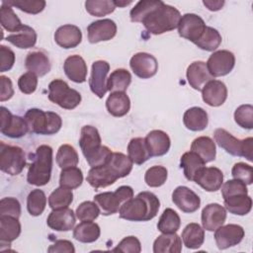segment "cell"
Instances as JSON below:
<instances>
[{
	"mask_svg": "<svg viewBox=\"0 0 253 253\" xmlns=\"http://www.w3.org/2000/svg\"><path fill=\"white\" fill-rule=\"evenodd\" d=\"M181 14L175 7L164 2L150 12L142 21L146 31L152 35H161L178 27Z\"/></svg>",
	"mask_w": 253,
	"mask_h": 253,
	"instance_id": "3957f363",
	"label": "cell"
},
{
	"mask_svg": "<svg viewBox=\"0 0 253 253\" xmlns=\"http://www.w3.org/2000/svg\"><path fill=\"white\" fill-rule=\"evenodd\" d=\"M224 209L236 215L247 214L252 208V199L248 194H238L223 199Z\"/></svg>",
	"mask_w": 253,
	"mask_h": 253,
	"instance_id": "1f68e13d",
	"label": "cell"
},
{
	"mask_svg": "<svg viewBox=\"0 0 253 253\" xmlns=\"http://www.w3.org/2000/svg\"><path fill=\"white\" fill-rule=\"evenodd\" d=\"M129 66L133 73L142 79H148L154 76L158 70L156 58L147 52H137L131 56Z\"/></svg>",
	"mask_w": 253,
	"mask_h": 253,
	"instance_id": "5bb4252c",
	"label": "cell"
},
{
	"mask_svg": "<svg viewBox=\"0 0 253 253\" xmlns=\"http://www.w3.org/2000/svg\"><path fill=\"white\" fill-rule=\"evenodd\" d=\"M56 162L61 169L74 167L79 162L78 153L72 145L62 144L57 150Z\"/></svg>",
	"mask_w": 253,
	"mask_h": 253,
	"instance_id": "7dc6e473",
	"label": "cell"
},
{
	"mask_svg": "<svg viewBox=\"0 0 253 253\" xmlns=\"http://www.w3.org/2000/svg\"><path fill=\"white\" fill-rule=\"evenodd\" d=\"M203 4L210 10V11H218L220 10L223 5H224V1L223 0H216V1H212V0H204Z\"/></svg>",
	"mask_w": 253,
	"mask_h": 253,
	"instance_id": "e7e4bbea",
	"label": "cell"
},
{
	"mask_svg": "<svg viewBox=\"0 0 253 253\" xmlns=\"http://www.w3.org/2000/svg\"><path fill=\"white\" fill-rule=\"evenodd\" d=\"M55 42L63 48L76 47L82 41L81 30L75 25L60 26L54 34Z\"/></svg>",
	"mask_w": 253,
	"mask_h": 253,
	"instance_id": "d4e9b609",
	"label": "cell"
},
{
	"mask_svg": "<svg viewBox=\"0 0 253 253\" xmlns=\"http://www.w3.org/2000/svg\"><path fill=\"white\" fill-rule=\"evenodd\" d=\"M172 201L179 210L187 213L195 212L201 205L200 197L186 186H179L173 191Z\"/></svg>",
	"mask_w": 253,
	"mask_h": 253,
	"instance_id": "e0dca14e",
	"label": "cell"
},
{
	"mask_svg": "<svg viewBox=\"0 0 253 253\" xmlns=\"http://www.w3.org/2000/svg\"><path fill=\"white\" fill-rule=\"evenodd\" d=\"M133 197V190L129 186H121L115 192H104L94 197V202L100 209L101 214L111 215L119 211L121 206Z\"/></svg>",
	"mask_w": 253,
	"mask_h": 253,
	"instance_id": "52a82bcc",
	"label": "cell"
},
{
	"mask_svg": "<svg viewBox=\"0 0 253 253\" xmlns=\"http://www.w3.org/2000/svg\"><path fill=\"white\" fill-rule=\"evenodd\" d=\"M101 234L100 226L93 220L81 221L73 230V237L83 243L95 242Z\"/></svg>",
	"mask_w": 253,
	"mask_h": 253,
	"instance_id": "d590c367",
	"label": "cell"
},
{
	"mask_svg": "<svg viewBox=\"0 0 253 253\" xmlns=\"http://www.w3.org/2000/svg\"><path fill=\"white\" fill-rule=\"evenodd\" d=\"M168 176V171L165 167L156 165L148 168L144 174V181L147 186L151 188H157L162 186Z\"/></svg>",
	"mask_w": 253,
	"mask_h": 253,
	"instance_id": "f907efd6",
	"label": "cell"
},
{
	"mask_svg": "<svg viewBox=\"0 0 253 253\" xmlns=\"http://www.w3.org/2000/svg\"><path fill=\"white\" fill-rule=\"evenodd\" d=\"M47 252L48 253H74L75 252V248L72 244V242H70L69 240H64V239H59L56 240L52 245H50L47 248Z\"/></svg>",
	"mask_w": 253,
	"mask_h": 253,
	"instance_id": "6125c7cd",
	"label": "cell"
},
{
	"mask_svg": "<svg viewBox=\"0 0 253 253\" xmlns=\"http://www.w3.org/2000/svg\"><path fill=\"white\" fill-rule=\"evenodd\" d=\"M215 142L223 148L227 153L233 156L245 157L248 161H252V144L253 138L247 137L245 139H238L223 128H216L213 132Z\"/></svg>",
	"mask_w": 253,
	"mask_h": 253,
	"instance_id": "8992f818",
	"label": "cell"
},
{
	"mask_svg": "<svg viewBox=\"0 0 253 253\" xmlns=\"http://www.w3.org/2000/svg\"><path fill=\"white\" fill-rule=\"evenodd\" d=\"M244 229L238 224L229 223L215 229L214 240L218 249H227L239 244L244 237Z\"/></svg>",
	"mask_w": 253,
	"mask_h": 253,
	"instance_id": "4fadbf2b",
	"label": "cell"
},
{
	"mask_svg": "<svg viewBox=\"0 0 253 253\" xmlns=\"http://www.w3.org/2000/svg\"><path fill=\"white\" fill-rule=\"evenodd\" d=\"M131 82V75L129 71L125 68L114 70L107 80V89L111 93L126 92Z\"/></svg>",
	"mask_w": 253,
	"mask_h": 253,
	"instance_id": "74e56055",
	"label": "cell"
},
{
	"mask_svg": "<svg viewBox=\"0 0 253 253\" xmlns=\"http://www.w3.org/2000/svg\"><path fill=\"white\" fill-rule=\"evenodd\" d=\"M2 2L11 7H16L25 13L33 15L41 13L45 7V1L43 0H8Z\"/></svg>",
	"mask_w": 253,
	"mask_h": 253,
	"instance_id": "816d5d0a",
	"label": "cell"
},
{
	"mask_svg": "<svg viewBox=\"0 0 253 253\" xmlns=\"http://www.w3.org/2000/svg\"><path fill=\"white\" fill-rule=\"evenodd\" d=\"M163 2L160 0H141L130 10V21L134 23H141V21L154 9L160 6Z\"/></svg>",
	"mask_w": 253,
	"mask_h": 253,
	"instance_id": "bcb514c9",
	"label": "cell"
},
{
	"mask_svg": "<svg viewBox=\"0 0 253 253\" xmlns=\"http://www.w3.org/2000/svg\"><path fill=\"white\" fill-rule=\"evenodd\" d=\"M204 102L211 107L221 106L227 98V88L222 81L212 79L202 89Z\"/></svg>",
	"mask_w": 253,
	"mask_h": 253,
	"instance_id": "7402d4cb",
	"label": "cell"
},
{
	"mask_svg": "<svg viewBox=\"0 0 253 253\" xmlns=\"http://www.w3.org/2000/svg\"><path fill=\"white\" fill-rule=\"evenodd\" d=\"M206 64L212 77L224 76L233 69L235 65V56L231 51L226 49L216 50L210 55Z\"/></svg>",
	"mask_w": 253,
	"mask_h": 253,
	"instance_id": "8fae6325",
	"label": "cell"
},
{
	"mask_svg": "<svg viewBox=\"0 0 253 253\" xmlns=\"http://www.w3.org/2000/svg\"><path fill=\"white\" fill-rule=\"evenodd\" d=\"M88 41L91 43L112 40L117 34V25L111 19L92 22L87 28Z\"/></svg>",
	"mask_w": 253,
	"mask_h": 253,
	"instance_id": "2e32d148",
	"label": "cell"
},
{
	"mask_svg": "<svg viewBox=\"0 0 253 253\" xmlns=\"http://www.w3.org/2000/svg\"><path fill=\"white\" fill-rule=\"evenodd\" d=\"M106 108L112 116L124 117L130 109V100L125 92L111 93L106 101Z\"/></svg>",
	"mask_w": 253,
	"mask_h": 253,
	"instance_id": "4dcf8cb0",
	"label": "cell"
},
{
	"mask_svg": "<svg viewBox=\"0 0 253 253\" xmlns=\"http://www.w3.org/2000/svg\"><path fill=\"white\" fill-rule=\"evenodd\" d=\"M183 123L188 129L192 131H200L208 126L209 117L203 108L192 107L184 113Z\"/></svg>",
	"mask_w": 253,
	"mask_h": 253,
	"instance_id": "f1b7e54d",
	"label": "cell"
},
{
	"mask_svg": "<svg viewBox=\"0 0 253 253\" xmlns=\"http://www.w3.org/2000/svg\"><path fill=\"white\" fill-rule=\"evenodd\" d=\"M0 131L2 134L8 137L19 138L24 136L29 131V127L25 119L12 115L11 112L5 107L0 108Z\"/></svg>",
	"mask_w": 253,
	"mask_h": 253,
	"instance_id": "7c38bea8",
	"label": "cell"
},
{
	"mask_svg": "<svg viewBox=\"0 0 253 253\" xmlns=\"http://www.w3.org/2000/svg\"><path fill=\"white\" fill-rule=\"evenodd\" d=\"M132 1H125V0H114L116 7H125L131 4Z\"/></svg>",
	"mask_w": 253,
	"mask_h": 253,
	"instance_id": "03108f58",
	"label": "cell"
},
{
	"mask_svg": "<svg viewBox=\"0 0 253 253\" xmlns=\"http://www.w3.org/2000/svg\"><path fill=\"white\" fill-rule=\"evenodd\" d=\"M110 70V64L105 60H97L93 62L89 86L91 91L98 97L103 98L108 91L107 75Z\"/></svg>",
	"mask_w": 253,
	"mask_h": 253,
	"instance_id": "9a60e30c",
	"label": "cell"
},
{
	"mask_svg": "<svg viewBox=\"0 0 253 253\" xmlns=\"http://www.w3.org/2000/svg\"><path fill=\"white\" fill-rule=\"evenodd\" d=\"M21 233V223L17 217L0 215V244L1 247L17 239Z\"/></svg>",
	"mask_w": 253,
	"mask_h": 253,
	"instance_id": "4316f807",
	"label": "cell"
},
{
	"mask_svg": "<svg viewBox=\"0 0 253 253\" xmlns=\"http://www.w3.org/2000/svg\"><path fill=\"white\" fill-rule=\"evenodd\" d=\"M51 169L52 148L46 144L40 145L33 155V162L28 170V183L37 187L46 185L50 180Z\"/></svg>",
	"mask_w": 253,
	"mask_h": 253,
	"instance_id": "277c9868",
	"label": "cell"
},
{
	"mask_svg": "<svg viewBox=\"0 0 253 253\" xmlns=\"http://www.w3.org/2000/svg\"><path fill=\"white\" fill-rule=\"evenodd\" d=\"M24 119L28 125L29 131L37 134H54L62 126V120L59 115L37 108L28 110Z\"/></svg>",
	"mask_w": 253,
	"mask_h": 253,
	"instance_id": "5b68a950",
	"label": "cell"
},
{
	"mask_svg": "<svg viewBox=\"0 0 253 253\" xmlns=\"http://www.w3.org/2000/svg\"><path fill=\"white\" fill-rule=\"evenodd\" d=\"M109 164L118 174L119 178H124L131 172L133 163L126 154L122 152H113Z\"/></svg>",
	"mask_w": 253,
	"mask_h": 253,
	"instance_id": "681fc988",
	"label": "cell"
},
{
	"mask_svg": "<svg viewBox=\"0 0 253 253\" xmlns=\"http://www.w3.org/2000/svg\"><path fill=\"white\" fill-rule=\"evenodd\" d=\"M101 142L100 133L95 126H84L81 128L79 146L91 168L107 164L112 157V150Z\"/></svg>",
	"mask_w": 253,
	"mask_h": 253,
	"instance_id": "7a4b0ae2",
	"label": "cell"
},
{
	"mask_svg": "<svg viewBox=\"0 0 253 253\" xmlns=\"http://www.w3.org/2000/svg\"><path fill=\"white\" fill-rule=\"evenodd\" d=\"M145 143L150 156H162L166 154L171 145L169 135L160 129H154L147 133Z\"/></svg>",
	"mask_w": 253,
	"mask_h": 253,
	"instance_id": "cb8c5ba5",
	"label": "cell"
},
{
	"mask_svg": "<svg viewBox=\"0 0 253 253\" xmlns=\"http://www.w3.org/2000/svg\"><path fill=\"white\" fill-rule=\"evenodd\" d=\"M73 201V193L70 189L56 188L48 197V206L52 210L68 208Z\"/></svg>",
	"mask_w": 253,
	"mask_h": 253,
	"instance_id": "ee69618b",
	"label": "cell"
},
{
	"mask_svg": "<svg viewBox=\"0 0 253 253\" xmlns=\"http://www.w3.org/2000/svg\"><path fill=\"white\" fill-rule=\"evenodd\" d=\"M65 75L75 83H83L86 81L87 64L83 57L77 54L68 56L63 63Z\"/></svg>",
	"mask_w": 253,
	"mask_h": 253,
	"instance_id": "484cf974",
	"label": "cell"
},
{
	"mask_svg": "<svg viewBox=\"0 0 253 253\" xmlns=\"http://www.w3.org/2000/svg\"><path fill=\"white\" fill-rule=\"evenodd\" d=\"M101 213L99 207L95 202L86 201L81 203L76 209V216L81 221L95 220Z\"/></svg>",
	"mask_w": 253,
	"mask_h": 253,
	"instance_id": "db71d44e",
	"label": "cell"
},
{
	"mask_svg": "<svg viewBox=\"0 0 253 253\" xmlns=\"http://www.w3.org/2000/svg\"><path fill=\"white\" fill-rule=\"evenodd\" d=\"M205 21L197 14L187 13L181 16L178 24L179 36L196 43L206 30Z\"/></svg>",
	"mask_w": 253,
	"mask_h": 253,
	"instance_id": "30bf717a",
	"label": "cell"
},
{
	"mask_svg": "<svg viewBox=\"0 0 253 253\" xmlns=\"http://www.w3.org/2000/svg\"><path fill=\"white\" fill-rule=\"evenodd\" d=\"M205 162L203 159L195 152L188 151L185 152L180 159L181 168L184 170V175L187 180L193 181L197 173L205 167Z\"/></svg>",
	"mask_w": 253,
	"mask_h": 253,
	"instance_id": "8d00e7d4",
	"label": "cell"
},
{
	"mask_svg": "<svg viewBox=\"0 0 253 253\" xmlns=\"http://www.w3.org/2000/svg\"><path fill=\"white\" fill-rule=\"evenodd\" d=\"M186 76L190 86L198 91L202 90L204 86L213 78L210 74L206 62L200 60L194 61L188 66Z\"/></svg>",
	"mask_w": 253,
	"mask_h": 253,
	"instance_id": "603a6c76",
	"label": "cell"
},
{
	"mask_svg": "<svg viewBox=\"0 0 253 253\" xmlns=\"http://www.w3.org/2000/svg\"><path fill=\"white\" fill-rule=\"evenodd\" d=\"M221 36L217 30L213 29L212 27H206V30L203 33L202 37L195 44L201 49L207 51H213L219 46V44L221 43Z\"/></svg>",
	"mask_w": 253,
	"mask_h": 253,
	"instance_id": "b9f144b4",
	"label": "cell"
},
{
	"mask_svg": "<svg viewBox=\"0 0 253 253\" xmlns=\"http://www.w3.org/2000/svg\"><path fill=\"white\" fill-rule=\"evenodd\" d=\"M26 166L24 150L15 145L0 142V169L11 176L19 175Z\"/></svg>",
	"mask_w": 253,
	"mask_h": 253,
	"instance_id": "9c48e42d",
	"label": "cell"
},
{
	"mask_svg": "<svg viewBox=\"0 0 253 253\" xmlns=\"http://www.w3.org/2000/svg\"><path fill=\"white\" fill-rule=\"evenodd\" d=\"M181 225L179 214L172 209H165L159 217L157 228L162 233H175Z\"/></svg>",
	"mask_w": 253,
	"mask_h": 253,
	"instance_id": "ab89813d",
	"label": "cell"
},
{
	"mask_svg": "<svg viewBox=\"0 0 253 253\" xmlns=\"http://www.w3.org/2000/svg\"><path fill=\"white\" fill-rule=\"evenodd\" d=\"M231 175L234 179L243 182L245 185H250L253 182V168L244 162L234 164L231 169Z\"/></svg>",
	"mask_w": 253,
	"mask_h": 253,
	"instance_id": "11a10c76",
	"label": "cell"
},
{
	"mask_svg": "<svg viewBox=\"0 0 253 253\" xmlns=\"http://www.w3.org/2000/svg\"><path fill=\"white\" fill-rule=\"evenodd\" d=\"M114 0H87L85 2L86 11L94 17H103L115 11Z\"/></svg>",
	"mask_w": 253,
	"mask_h": 253,
	"instance_id": "c3c4849f",
	"label": "cell"
},
{
	"mask_svg": "<svg viewBox=\"0 0 253 253\" xmlns=\"http://www.w3.org/2000/svg\"><path fill=\"white\" fill-rule=\"evenodd\" d=\"M76 222L74 211L69 208L52 210L48 214L46 223L48 227L55 231H68L71 230Z\"/></svg>",
	"mask_w": 253,
	"mask_h": 253,
	"instance_id": "44dd1931",
	"label": "cell"
},
{
	"mask_svg": "<svg viewBox=\"0 0 253 253\" xmlns=\"http://www.w3.org/2000/svg\"><path fill=\"white\" fill-rule=\"evenodd\" d=\"M182 240L175 233H162L153 242L154 253H180Z\"/></svg>",
	"mask_w": 253,
	"mask_h": 253,
	"instance_id": "f546056e",
	"label": "cell"
},
{
	"mask_svg": "<svg viewBox=\"0 0 253 253\" xmlns=\"http://www.w3.org/2000/svg\"><path fill=\"white\" fill-rule=\"evenodd\" d=\"M83 182V174L80 168L74 166V167H68L64 168L60 172L59 177V185L61 187L73 190L81 186Z\"/></svg>",
	"mask_w": 253,
	"mask_h": 253,
	"instance_id": "7bdbcfd3",
	"label": "cell"
},
{
	"mask_svg": "<svg viewBox=\"0 0 253 253\" xmlns=\"http://www.w3.org/2000/svg\"><path fill=\"white\" fill-rule=\"evenodd\" d=\"M38 86V76L30 71L24 73L18 79V87L24 94H32Z\"/></svg>",
	"mask_w": 253,
	"mask_h": 253,
	"instance_id": "91938a15",
	"label": "cell"
},
{
	"mask_svg": "<svg viewBox=\"0 0 253 253\" xmlns=\"http://www.w3.org/2000/svg\"><path fill=\"white\" fill-rule=\"evenodd\" d=\"M0 83H1V91H0V101L4 102L11 99L14 95V89L12 85V81L10 78L1 75L0 76Z\"/></svg>",
	"mask_w": 253,
	"mask_h": 253,
	"instance_id": "be15d7a7",
	"label": "cell"
},
{
	"mask_svg": "<svg viewBox=\"0 0 253 253\" xmlns=\"http://www.w3.org/2000/svg\"><path fill=\"white\" fill-rule=\"evenodd\" d=\"M25 66L28 71L40 77L48 73L51 67L49 58L42 51L29 52L25 59Z\"/></svg>",
	"mask_w": 253,
	"mask_h": 253,
	"instance_id": "83f0119b",
	"label": "cell"
},
{
	"mask_svg": "<svg viewBox=\"0 0 253 253\" xmlns=\"http://www.w3.org/2000/svg\"><path fill=\"white\" fill-rule=\"evenodd\" d=\"M0 215H9L19 218L21 215V205L19 201L13 197L1 199Z\"/></svg>",
	"mask_w": 253,
	"mask_h": 253,
	"instance_id": "9f6ffc18",
	"label": "cell"
},
{
	"mask_svg": "<svg viewBox=\"0 0 253 253\" xmlns=\"http://www.w3.org/2000/svg\"><path fill=\"white\" fill-rule=\"evenodd\" d=\"M46 206V197L42 190L35 189L28 195L27 198V209L31 215H41Z\"/></svg>",
	"mask_w": 253,
	"mask_h": 253,
	"instance_id": "f6af8a7d",
	"label": "cell"
},
{
	"mask_svg": "<svg viewBox=\"0 0 253 253\" xmlns=\"http://www.w3.org/2000/svg\"><path fill=\"white\" fill-rule=\"evenodd\" d=\"M193 181L207 192H215L222 185L223 173L216 167H203Z\"/></svg>",
	"mask_w": 253,
	"mask_h": 253,
	"instance_id": "d6986e66",
	"label": "cell"
},
{
	"mask_svg": "<svg viewBox=\"0 0 253 253\" xmlns=\"http://www.w3.org/2000/svg\"><path fill=\"white\" fill-rule=\"evenodd\" d=\"M160 208L158 198L151 192H140L136 197L125 202L120 210V217L129 221H147L156 216Z\"/></svg>",
	"mask_w": 253,
	"mask_h": 253,
	"instance_id": "6da1fadb",
	"label": "cell"
},
{
	"mask_svg": "<svg viewBox=\"0 0 253 253\" xmlns=\"http://www.w3.org/2000/svg\"><path fill=\"white\" fill-rule=\"evenodd\" d=\"M238 194H248L246 185L239 180H228L221 187V195L223 199Z\"/></svg>",
	"mask_w": 253,
	"mask_h": 253,
	"instance_id": "680465c9",
	"label": "cell"
},
{
	"mask_svg": "<svg viewBox=\"0 0 253 253\" xmlns=\"http://www.w3.org/2000/svg\"><path fill=\"white\" fill-rule=\"evenodd\" d=\"M0 22L1 26L12 34L18 32L23 27L21 20L15 14L12 7L5 4L4 2H2L0 8Z\"/></svg>",
	"mask_w": 253,
	"mask_h": 253,
	"instance_id": "60d3db41",
	"label": "cell"
},
{
	"mask_svg": "<svg viewBox=\"0 0 253 253\" xmlns=\"http://www.w3.org/2000/svg\"><path fill=\"white\" fill-rule=\"evenodd\" d=\"M113 252L124 253H139L141 251L140 241L135 236H126L120 241V243L112 249Z\"/></svg>",
	"mask_w": 253,
	"mask_h": 253,
	"instance_id": "6f0895ef",
	"label": "cell"
},
{
	"mask_svg": "<svg viewBox=\"0 0 253 253\" xmlns=\"http://www.w3.org/2000/svg\"><path fill=\"white\" fill-rule=\"evenodd\" d=\"M201 218L204 229L213 231L224 223L226 219V210L219 204H209L203 209Z\"/></svg>",
	"mask_w": 253,
	"mask_h": 253,
	"instance_id": "ffe728a7",
	"label": "cell"
},
{
	"mask_svg": "<svg viewBox=\"0 0 253 253\" xmlns=\"http://www.w3.org/2000/svg\"><path fill=\"white\" fill-rule=\"evenodd\" d=\"M48 100L60 108L72 110L81 102V95L61 79H54L48 84Z\"/></svg>",
	"mask_w": 253,
	"mask_h": 253,
	"instance_id": "ba28073f",
	"label": "cell"
},
{
	"mask_svg": "<svg viewBox=\"0 0 253 253\" xmlns=\"http://www.w3.org/2000/svg\"><path fill=\"white\" fill-rule=\"evenodd\" d=\"M119 178L118 174L114 171L109 162L105 165L92 167L87 175V182L94 189L106 188L114 184Z\"/></svg>",
	"mask_w": 253,
	"mask_h": 253,
	"instance_id": "ac0fdd59",
	"label": "cell"
},
{
	"mask_svg": "<svg viewBox=\"0 0 253 253\" xmlns=\"http://www.w3.org/2000/svg\"><path fill=\"white\" fill-rule=\"evenodd\" d=\"M235 123L246 129H252L253 127V107L246 104L239 106L234 112Z\"/></svg>",
	"mask_w": 253,
	"mask_h": 253,
	"instance_id": "f5cc1de1",
	"label": "cell"
},
{
	"mask_svg": "<svg viewBox=\"0 0 253 253\" xmlns=\"http://www.w3.org/2000/svg\"><path fill=\"white\" fill-rule=\"evenodd\" d=\"M191 151L197 153L205 163L215 159V143L209 136H199L195 138L191 145Z\"/></svg>",
	"mask_w": 253,
	"mask_h": 253,
	"instance_id": "e575fe53",
	"label": "cell"
},
{
	"mask_svg": "<svg viewBox=\"0 0 253 253\" xmlns=\"http://www.w3.org/2000/svg\"><path fill=\"white\" fill-rule=\"evenodd\" d=\"M181 237L187 248L198 249L205 241V229L199 223L191 222L183 229Z\"/></svg>",
	"mask_w": 253,
	"mask_h": 253,
	"instance_id": "836d02e7",
	"label": "cell"
},
{
	"mask_svg": "<svg viewBox=\"0 0 253 253\" xmlns=\"http://www.w3.org/2000/svg\"><path fill=\"white\" fill-rule=\"evenodd\" d=\"M0 61H1V64H0L1 72L10 70L15 63L14 51L3 44L0 45Z\"/></svg>",
	"mask_w": 253,
	"mask_h": 253,
	"instance_id": "94428289",
	"label": "cell"
},
{
	"mask_svg": "<svg viewBox=\"0 0 253 253\" xmlns=\"http://www.w3.org/2000/svg\"><path fill=\"white\" fill-rule=\"evenodd\" d=\"M6 41L16 47L30 48L33 47L37 42V33L32 27L23 25L18 32L7 36Z\"/></svg>",
	"mask_w": 253,
	"mask_h": 253,
	"instance_id": "d6a6232c",
	"label": "cell"
},
{
	"mask_svg": "<svg viewBox=\"0 0 253 253\" xmlns=\"http://www.w3.org/2000/svg\"><path fill=\"white\" fill-rule=\"evenodd\" d=\"M127 154L132 163L140 165L147 161L151 156L148 152L145 139L142 137H134L127 144Z\"/></svg>",
	"mask_w": 253,
	"mask_h": 253,
	"instance_id": "f35d334b",
	"label": "cell"
}]
</instances>
